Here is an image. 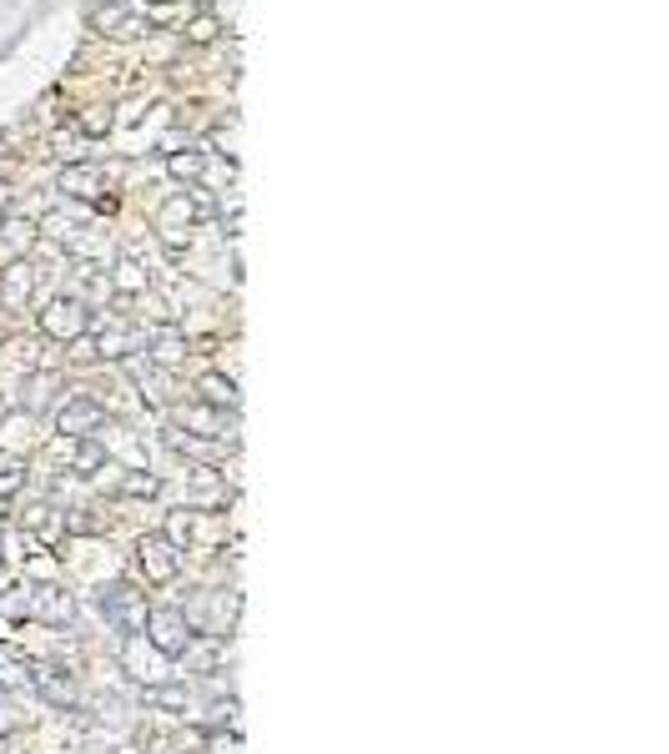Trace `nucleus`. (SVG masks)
Returning a JSON list of instances; mask_svg holds the SVG:
<instances>
[{"label":"nucleus","instance_id":"7ed1b4c3","mask_svg":"<svg viewBox=\"0 0 669 754\" xmlns=\"http://www.w3.org/2000/svg\"><path fill=\"white\" fill-rule=\"evenodd\" d=\"M25 292H31V277H25V267H11V277H5V302L15 307Z\"/></svg>","mask_w":669,"mask_h":754},{"label":"nucleus","instance_id":"f257e3e1","mask_svg":"<svg viewBox=\"0 0 669 754\" xmlns=\"http://www.w3.org/2000/svg\"><path fill=\"white\" fill-rule=\"evenodd\" d=\"M152 629H156V649H162V654H182V619L176 614H156L152 619Z\"/></svg>","mask_w":669,"mask_h":754},{"label":"nucleus","instance_id":"39448f33","mask_svg":"<svg viewBox=\"0 0 669 754\" xmlns=\"http://www.w3.org/2000/svg\"><path fill=\"white\" fill-rule=\"evenodd\" d=\"M15 483H21V473H5V478H0V493H11Z\"/></svg>","mask_w":669,"mask_h":754},{"label":"nucleus","instance_id":"20e7f679","mask_svg":"<svg viewBox=\"0 0 669 754\" xmlns=\"http://www.w3.org/2000/svg\"><path fill=\"white\" fill-rule=\"evenodd\" d=\"M202 388H206V398L212 402H232V382H222V377H206Z\"/></svg>","mask_w":669,"mask_h":754},{"label":"nucleus","instance_id":"f03ea898","mask_svg":"<svg viewBox=\"0 0 669 754\" xmlns=\"http://www.w3.org/2000/svg\"><path fill=\"white\" fill-rule=\"evenodd\" d=\"M45 327H51V332H76L81 327V307L76 302H55L51 317H45Z\"/></svg>","mask_w":669,"mask_h":754}]
</instances>
